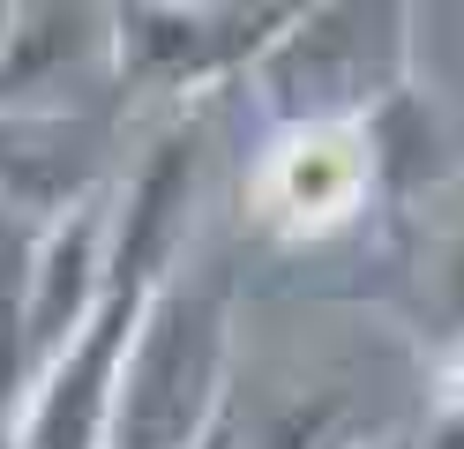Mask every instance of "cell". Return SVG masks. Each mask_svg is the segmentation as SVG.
Returning a JSON list of instances; mask_svg holds the SVG:
<instances>
[{"mask_svg": "<svg viewBox=\"0 0 464 449\" xmlns=\"http://www.w3.org/2000/svg\"><path fill=\"white\" fill-rule=\"evenodd\" d=\"M232 322L240 292L218 262H180L135 322L112 449H195L232 419Z\"/></svg>", "mask_w": 464, "mask_h": 449, "instance_id": "cell-1", "label": "cell"}, {"mask_svg": "<svg viewBox=\"0 0 464 449\" xmlns=\"http://www.w3.org/2000/svg\"><path fill=\"white\" fill-rule=\"evenodd\" d=\"M240 83L277 128L382 112L412 83V0H300Z\"/></svg>", "mask_w": 464, "mask_h": 449, "instance_id": "cell-2", "label": "cell"}, {"mask_svg": "<svg viewBox=\"0 0 464 449\" xmlns=\"http://www.w3.org/2000/svg\"><path fill=\"white\" fill-rule=\"evenodd\" d=\"M285 8L263 0H112L121 98H188L255 68Z\"/></svg>", "mask_w": 464, "mask_h": 449, "instance_id": "cell-3", "label": "cell"}, {"mask_svg": "<svg viewBox=\"0 0 464 449\" xmlns=\"http://www.w3.org/2000/svg\"><path fill=\"white\" fill-rule=\"evenodd\" d=\"M374 202V150L360 120L270 128L247 172V218L270 239H330Z\"/></svg>", "mask_w": 464, "mask_h": 449, "instance_id": "cell-4", "label": "cell"}, {"mask_svg": "<svg viewBox=\"0 0 464 449\" xmlns=\"http://www.w3.org/2000/svg\"><path fill=\"white\" fill-rule=\"evenodd\" d=\"M98 90H121L112 0H15L0 112H82Z\"/></svg>", "mask_w": 464, "mask_h": 449, "instance_id": "cell-5", "label": "cell"}, {"mask_svg": "<svg viewBox=\"0 0 464 449\" xmlns=\"http://www.w3.org/2000/svg\"><path fill=\"white\" fill-rule=\"evenodd\" d=\"M367 128V150H374V202H412V195H434L442 188V112L420 83H404L382 112L360 120Z\"/></svg>", "mask_w": 464, "mask_h": 449, "instance_id": "cell-6", "label": "cell"}, {"mask_svg": "<svg viewBox=\"0 0 464 449\" xmlns=\"http://www.w3.org/2000/svg\"><path fill=\"white\" fill-rule=\"evenodd\" d=\"M420 278H427V292H434V322H442V337H464V210L434 232Z\"/></svg>", "mask_w": 464, "mask_h": 449, "instance_id": "cell-7", "label": "cell"}, {"mask_svg": "<svg viewBox=\"0 0 464 449\" xmlns=\"http://www.w3.org/2000/svg\"><path fill=\"white\" fill-rule=\"evenodd\" d=\"M195 449H240V412H232V419H225V427H218L210 442H195Z\"/></svg>", "mask_w": 464, "mask_h": 449, "instance_id": "cell-8", "label": "cell"}, {"mask_svg": "<svg viewBox=\"0 0 464 449\" xmlns=\"http://www.w3.org/2000/svg\"><path fill=\"white\" fill-rule=\"evenodd\" d=\"M442 389H450V405L464 412V359H457V367H450V382H442Z\"/></svg>", "mask_w": 464, "mask_h": 449, "instance_id": "cell-9", "label": "cell"}, {"mask_svg": "<svg viewBox=\"0 0 464 449\" xmlns=\"http://www.w3.org/2000/svg\"><path fill=\"white\" fill-rule=\"evenodd\" d=\"M8 30H15V0H0V53H8Z\"/></svg>", "mask_w": 464, "mask_h": 449, "instance_id": "cell-10", "label": "cell"}, {"mask_svg": "<svg viewBox=\"0 0 464 449\" xmlns=\"http://www.w3.org/2000/svg\"><path fill=\"white\" fill-rule=\"evenodd\" d=\"M353 449H412L404 434H382V442H353Z\"/></svg>", "mask_w": 464, "mask_h": 449, "instance_id": "cell-11", "label": "cell"}, {"mask_svg": "<svg viewBox=\"0 0 464 449\" xmlns=\"http://www.w3.org/2000/svg\"><path fill=\"white\" fill-rule=\"evenodd\" d=\"M263 8H300V0H263Z\"/></svg>", "mask_w": 464, "mask_h": 449, "instance_id": "cell-12", "label": "cell"}]
</instances>
